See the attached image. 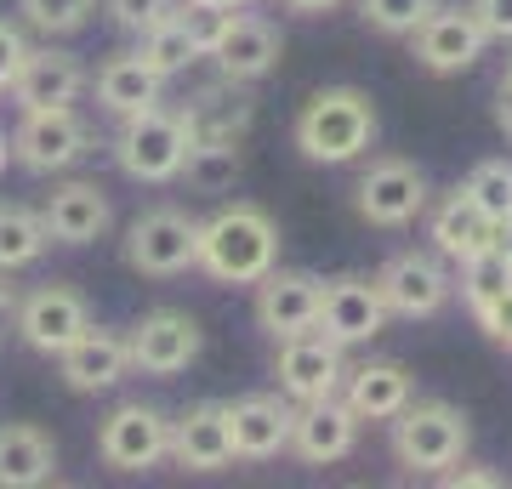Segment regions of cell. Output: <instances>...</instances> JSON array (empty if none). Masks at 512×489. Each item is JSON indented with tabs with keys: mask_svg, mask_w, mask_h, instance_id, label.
<instances>
[{
	"mask_svg": "<svg viewBox=\"0 0 512 489\" xmlns=\"http://www.w3.org/2000/svg\"><path fill=\"white\" fill-rule=\"evenodd\" d=\"M274 262H279V228L262 205L234 200V205H222L211 222H200L194 268H205L222 285H256Z\"/></svg>",
	"mask_w": 512,
	"mask_h": 489,
	"instance_id": "cell-1",
	"label": "cell"
},
{
	"mask_svg": "<svg viewBox=\"0 0 512 489\" xmlns=\"http://www.w3.org/2000/svg\"><path fill=\"white\" fill-rule=\"evenodd\" d=\"M376 143V103L359 86L313 91L296 114V148L313 165H348Z\"/></svg>",
	"mask_w": 512,
	"mask_h": 489,
	"instance_id": "cell-2",
	"label": "cell"
},
{
	"mask_svg": "<svg viewBox=\"0 0 512 489\" xmlns=\"http://www.w3.org/2000/svg\"><path fill=\"white\" fill-rule=\"evenodd\" d=\"M473 444L467 410H456L450 399H410L393 416V455L410 472H444L456 467Z\"/></svg>",
	"mask_w": 512,
	"mask_h": 489,
	"instance_id": "cell-3",
	"label": "cell"
},
{
	"mask_svg": "<svg viewBox=\"0 0 512 489\" xmlns=\"http://www.w3.org/2000/svg\"><path fill=\"white\" fill-rule=\"evenodd\" d=\"M188 120L177 109H143L120 120V137H114V165L126 171L131 182H171L188 160Z\"/></svg>",
	"mask_w": 512,
	"mask_h": 489,
	"instance_id": "cell-4",
	"label": "cell"
},
{
	"mask_svg": "<svg viewBox=\"0 0 512 489\" xmlns=\"http://www.w3.org/2000/svg\"><path fill=\"white\" fill-rule=\"evenodd\" d=\"M200 251V222L177 211V205H154L126 228V268L148 273V279H171V273L194 268Z\"/></svg>",
	"mask_w": 512,
	"mask_h": 489,
	"instance_id": "cell-5",
	"label": "cell"
},
{
	"mask_svg": "<svg viewBox=\"0 0 512 489\" xmlns=\"http://www.w3.org/2000/svg\"><path fill=\"white\" fill-rule=\"evenodd\" d=\"M353 211L370 228H410L427 211V177H421V165L404 160V154L370 160L359 171V188H353Z\"/></svg>",
	"mask_w": 512,
	"mask_h": 489,
	"instance_id": "cell-6",
	"label": "cell"
},
{
	"mask_svg": "<svg viewBox=\"0 0 512 489\" xmlns=\"http://www.w3.org/2000/svg\"><path fill=\"white\" fill-rule=\"evenodd\" d=\"M370 285H376V296H382L387 319H433V313H444L456 279L444 273L439 251H399V256H387L382 268H376Z\"/></svg>",
	"mask_w": 512,
	"mask_h": 489,
	"instance_id": "cell-7",
	"label": "cell"
},
{
	"mask_svg": "<svg viewBox=\"0 0 512 489\" xmlns=\"http://www.w3.org/2000/svg\"><path fill=\"white\" fill-rule=\"evenodd\" d=\"M12 160L35 177H52V171H69L86 148H92V126L74 109H23L18 131H12Z\"/></svg>",
	"mask_w": 512,
	"mask_h": 489,
	"instance_id": "cell-8",
	"label": "cell"
},
{
	"mask_svg": "<svg viewBox=\"0 0 512 489\" xmlns=\"http://www.w3.org/2000/svg\"><path fill=\"white\" fill-rule=\"evenodd\" d=\"M200 347H205V330H200V319L183 313V308L143 313L126 336L131 370H143V376H183L188 364L200 359Z\"/></svg>",
	"mask_w": 512,
	"mask_h": 489,
	"instance_id": "cell-9",
	"label": "cell"
},
{
	"mask_svg": "<svg viewBox=\"0 0 512 489\" xmlns=\"http://www.w3.org/2000/svg\"><path fill=\"white\" fill-rule=\"evenodd\" d=\"M274 376H279V393L291 404H308V399H325L342 387L348 376V359H342V342H330L325 330H296V336H279V353H274Z\"/></svg>",
	"mask_w": 512,
	"mask_h": 489,
	"instance_id": "cell-10",
	"label": "cell"
},
{
	"mask_svg": "<svg viewBox=\"0 0 512 489\" xmlns=\"http://www.w3.org/2000/svg\"><path fill=\"white\" fill-rule=\"evenodd\" d=\"M165 444H171V421H165L154 404H120V410H109L103 427H97V455H103V467H114V472L160 467Z\"/></svg>",
	"mask_w": 512,
	"mask_h": 489,
	"instance_id": "cell-11",
	"label": "cell"
},
{
	"mask_svg": "<svg viewBox=\"0 0 512 489\" xmlns=\"http://www.w3.org/2000/svg\"><path fill=\"white\" fill-rule=\"evenodd\" d=\"M410 46H416V63L433 74H461L473 69L478 57H484V46H490V35L478 29L473 6H433L427 18L410 29Z\"/></svg>",
	"mask_w": 512,
	"mask_h": 489,
	"instance_id": "cell-12",
	"label": "cell"
},
{
	"mask_svg": "<svg viewBox=\"0 0 512 489\" xmlns=\"http://www.w3.org/2000/svg\"><path fill=\"white\" fill-rule=\"evenodd\" d=\"M92 325V308H86V296L74 285H35L29 296L18 302V336L29 353H46V359H57L63 347L80 336V330Z\"/></svg>",
	"mask_w": 512,
	"mask_h": 489,
	"instance_id": "cell-13",
	"label": "cell"
},
{
	"mask_svg": "<svg viewBox=\"0 0 512 489\" xmlns=\"http://www.w3.org/2000/svg\"><path fill=\"white\" fill-rule=\"evenodd\" d=\"M359 427H365V421L348 410V399H342V393H325V399L296 404L291 444H285V450H291L296 461H308V467H330V461L353 455V444H359Z\"/></svg>",
	"mask_w": 512,
	"mask_h": 489,
	"instance_id": "cell-14",
	"label": "cell"
},
{
	"mask_svg": "<svg viewBox=\"0 0 512 489\" xmlns=\"http://www.w3.org/2000/svg\"><path fill=\"white\" fill-rule=\"evenodd\" d=\"M279 52H285V40H279V29L262 12H228V23H222V35L211 40V63H217L222 80H239V86H251V80H262V74H274Z\"/></svg>",
	"mask_w": 512,
	"mask_h": 489,
	"instance_id": "cell-15",
	"label": "cell"
},
{
	"mask_svg": "<svg viewBox=\"0 0 512 489\" xmlns=\"http://www.w3.org/2000/svg\"><path fill=\"white\" fill-rule=\"evenodd\" d=\"M319 330L342 347L376 342L387 330V308H382V296H376V285H370L365 273L325 279V290H319Z\"/></svg>",
	"mask_w": 512,
	"mask_h": 489,
	"instance_id": "cell-16",
	"label": "cell"
},
{
	"mask_svg": "<svg viewBox=\"0 0 512 489\" xmlns=\"http://www.w3.org/2000/svg\"><path fill=\"white\" fill-rule=\"evenodd\" d=\"M6 91L18 97V109H74V97L86 91V69L74 52L46 40V46H29L18 57V74Z\"/></svg>",
	"mask_w": 512,
	"mask_h": 489,
	"instance_id": "cell-17",
	"label": "cell"
},
{
	"mask_svg": "<svg viewBox=\"0 0 512 489\" xmlns=\"http://www.w3.org/2000/svg\"><path fill=\"white\" fill-rule=\"evenodd\" d=\"M228 410V438H234V461H274L291 444V416L296 404L285 393H245V399L222 404Z\"/></svg>",
	"mask_w": 512,
	"mask_h": 489,
	"instance_id": "cell-18",
	"label": "cell"
},
{
	"mask_svg": "<svg viewBox=\"0 0 512 489\" xmlns=\"http://www.w3.org/2000/svg\"><path fill=\"white\" fill-rule=\"evenodd\" d=\"M319 290L325 279H313L302 268H268L256 279V325L268 336H296V330L319 325Z\"/></svg>",
	"mask_w": 512,
	"mask_h": 489,
	"instance_id": "cell-19",
	"label": "cell"
},
{
	"mask_svg": "<svg viewBox=\"0 0 512 489\" xmlns=\"http://www.w3.org/2000/svg\"><path fill=\"white\" fill-rule=\"evenodd\" d=\"M109 194L86 177H69L57 182L46 205H40V222H46V239L52 245H92V239L109 234Z\"/></svg>",
	"mask_w": 512,
	"mask_h": 489,
	"instance_id": "cell-20",
	"label": "cell"
},
{
	"mask_svg": "<svg viewBox=\"0 0 512 489\" xmlns=\"http://www.w3.org/2000/svg\"><path fill=\"white\" fill-rule=\"evenodd\" d=\"M165 455L188 472H222L234 467V438H228V410L217 399L205 404H188L183 416L171 421V444Z\"/></svg>",
	"mask_w": 512,
	"mask_h": 489,
	"instance_id": "cell-21",
	"label": "cell"
},
{
	"mask_svg": "<svg viewBox=\"0 0 512 489\" xmlns=\"http://www.w3.org/2000/svg\"><path fill=\"white\" fill-rule=\"evenodd\" d=\"M57 370L69 381V393H109L114 381L131 370L126 336L109 330V325H86L63 353H57Z\"/></svg>",
	"mask_w": 512,
	"mask_h": 489,
	"instance_id": "cell-22",
	"label": "cell"
},
{
	"mask_svg": "<svg viewBox=\"0 0 512 489\" xmlns=\"http://www.w3.org/2000/svg\"><path fill=\"white\" fill-rule=\"evenodd\" d=\"M188 120V137L194 143H245V131H251V97L239 91V80H211L188 97L183 109Z\"/></svg>",
	"mask_w": 512,
	"mask_h": 489,
	"instance_id": "cell-23",
	"label": "cell"
},
{
	"mask_svg": "<svg viewBox=\"0 0 512 489\" xmlns=\"http://www.w3.org/2000/svg\"><path fill=\"white\" fill-rule=\"evenodd\" d=\"M336 393L348 399V410L359 421H393L404 404L416 399V381H410V370H404V364L370 359V364H359V370H348Z\"/></svg>",
	"mask_w": 512,
	"mask_h": 489,
	"instance_id": "cell-24",
	"label": "cell"
},
{
	"mask_svg": "<svg viewBox=\"0 0 512 489\" xmlns=\"http://www.w3.org/2000/svg\"><path fill=\"white\" fill-rule=\"evenodd\" d=\"M92 91H97V103H103L114 120H126V114H143V109H154V103H160L165 80L148 69L137 52H114V57H103V69H97Z\"/></svg>",
	"mask_w": 512,
	"mask_h": 489,
	"instance_id": "cell-25",
	"label": "cell"
},
{
	"mask_svg": "<svg viewBox=\"0 0 512 489\" xmlns=\"http://www.w3.org/2000/svg\"><path fill=\"white\" fill-rule=\"evenodd\" d=\"M52 472H57V444L35 421H6L0 427V489L52 484Z\"/></svg>",
	"mask_w": 512,
	"mask_h": 489,
	"instance_id": "cell-26",
	"label": "cell"
},
{
	"mask_svg": "<svg viewBox=\"0 0 512 489\" xmlns=\"http://www.w3.org/2000/svg\"><path fill=\"white\" fill-rule=\"evenodd\" d=\"M495 234V222H484L473 211V200L467 194H444L439 205H433V217H427V239H433V251L444 256V262H467L473 251H484Z\"/></svg>",
	"mask_w": 512,
	"mask_h": 489,
	"instance_id": "cell-27",
	"label": "cell"
},
{
	"mask_svg": "<svg viewBox=\"0 0 512 489\" xmlns=\"http://www.w3.org/2000/svg\"><path fill=\"white\" fill-rule=\"evenodd\" d=\"M143 46H137V57H143L148 69L160 74V80H171V74H183L194 57H200V40L188 35V23L183 12H171V18H160L154 29H143Z\"/></svg>",
	"mask_w": 512,
	"mask_h": 489,
	"instance_id": "cell-28",
	"label": "cell"
},
{
	"mask_svg": "<svg viewBox=\"0 0 512 489\" xmlns=\"http://www.w3.org/2000/svg\"><path fill=\"white\" fill-rule=\"evenodd\" d=\"M46 222L29 205H0V273H18L46 256Z\"/></svg>",
	"mask_w": 512,
	"mask_h": 489,
	"instance_id": "cell-29",
	"label": "cell"
},
{
	"mask_svg": "<svg viewBox=\"0 0 512 489\" xmlns=\"http://www.w3.org/2000/svg\"><path fill=\"white\" fill-rule=\"evenodd\" d=\"M239 148L245 143H188V160L177 177H188V188H200V194H228L239 182V165H245Z\"/></svg>",
	"mask_w": 512,
	"mask_h": 489,
	"instance_id": "cell-30",
	"label": "cell"
},
{
	"mask_svg": "<svg viewBox=\"0 0 512 489\" xmlns=\"http://www.w3.org/2000/svg\"><path fill=\"white\" fill-rule=\"evenodd\" d=\"M461 194L473 200V211L484 222H501L512 211V160H478L461 182Z\"/></svg>",
	"mask_w": 512,
	"mask_h": 489,
	"instance_id": "cell-31",
	"label": "cell"
},
{
	"mask_svg": "<svg viewBox=\"0 0 512 489\" xmlns=\"http://www.w3.org/2000/svg\"><path fill=\"white\" fill-rule=\"evenodd\" d=\"M507 285H512V262L495 251V245H484V251H473L467 262H461V302H467V313H478L484 302H495Z\"/></svg>",
	"mask_w": 512,
	"mask_h": 489,
	"instance_id": "cell-32",
	"label": "cell"
},
{
	"mask_svg": "<svg viewBox=\"0 0 512 489\" xmlns=\"http://www.w3.org/2000/svg\"><path fill=\"white\" fill-rule=\"evenodd\" d=\"M23 23L46 40H63V35H80L86 23H92L97 0H18Z\"/></svg>",
	"mask_w": 512,
	"mask_h": 489,
	"instance_id": "cell-33",
	"label": "cell"
},
{
	"mask_svg": "<svg viewBox=\"0 0 512 489\" xmlns=\"http://www.w3.org/2000/svg\"><path fill=\"white\" fill-rule=\"evenodd\" d=\"M433 6H439V0H359V18H365L376 35L399 40V35H410V29H416Z\"/></svg>",
	"mask_w": 512,
	"mask_h": 489,
	"instance_id": "cell-34",
	"label": "cell"
},
{
	"mask_svg": "<svg viewBox=\"0 0 512 489\" xmlns=\"http://www.w3.org/2000/svg\"><path fill=\"white\" fill-rule=\"evenodd\" d=\"M171 12H177V0H109L114 29H126V35H143L160 18H171Z\"/></svg>",
	"mask_w": 512,
	"mask_h": 489,
	"instance_id": "cell-35",
	"label": "cell"
},
{
	"mask_svg": "<svg viewBox=\"0 0 512 489\" xmlns=\"http://www.w3.org/2000/svg\"><path fill=\"white\" fill-rule=\"evenodd\" d=\"M473 319H478V330H484V336H490L495 347H512V285L501 290L495 302H484V308H478Z\"/></svg>",
	"mask_w": 512,
	"mask_h": 489,
	"instance_id": "cell-36",
	"label": "cell"
},
{
	"mask_svg": "<svg viewBox=\"0 0 512 489\" xmlns=\"http://www.w3.org/2000/svg\"><path fill=\"white\" fill-rule=\"evenodd\" d=\"M467 6L490 40H512V0H467Z\"/></svg>",
	"mask_w": 512,
	"mask_h": 489,
	"instance_id": "cell-37",
	"label": "cell"
},
{
	"mask_svg": "<svg viewBox=\"0 0 512 489\" xmlns=\"http://www.w3.org/2000/svg\"><path fill=\"white\" fill-rule=\"evenodd\" d=\"M23 52H29V46H23V29L0 18V91L12 86V74H18V57Z\"/></svg>",
	"mask_w": 512,
	"mask_h": 489,
	"instance_id": "cell-38",
	"label": "cell"
},
{
	"mask_svg": "<svg viewBox=\"0 0 512 489\" xmlns=\"http://www.w3.org/2000/svg\"><path fill=\"white\" fill-rule=\"evenodd\" d=\"M439 478H444L450 489H495V484H501V472H490V467H461V461H456V467H444Z\"/></svg>",
	"mask_w": 512,
	"mask_h": 489,
	"instance_id": "cell-39",
	"label": "cell"
},
{
	"mask_svg": "<svg viewBox=\"0 0 512 489\" xmlns=\"http://www.w3.org/2000/svg\"><path fill=\"white\" fill-rule=\"evenodd\" d=\"M18 302H23V290L12 285L6 273H0V330H12V325H18Z\"/></svg>",
	"mask_w": 512,
	"mask_h": 489,
	"instance_id": "cell-40",
	"label": "cell"
},
{
	"mask_svg": "<svg viewBox=\"0 0 512 489\" xmlns=\"http://www.w3.org/2000/svg\"><path fill=\"white\" fill-rule=\"evenodd\" d=\"M495 126H501V137L512 143V86H501V97H495Z\"/></svg>",
	"mask_w": 512,
	"mask_h": 489,
	"instance_id": "cell-41",
	"label": "cell"
},
{
	"mask_svg": "<svg viewBox=\"0 0 512 489\" xmlns=\"http://www.w3.org/2000/svg\"><path fill=\"white\" fill-rule=\"evenodd\" d=\"M291 12H302V18H325V12H336L342 0H285Z\"/></svg>",
	"mask_w": 512,
	"mask_h": 489,
	"instance_id": "cell-42",
	"label": "cell"
},
{
	"mask_svg": "<svg viewBox=\"0 0 512 489\" xmlns=\"http://www.w3.org/2000/svg\"><path fill=\"white\" fill-rule=\"evenodd\" d=\"M490 245H495V251H501V256H507V262H512V211H507V217H501V222H495Z\"/></svg>",
	"mask_w": 512,
	"mask_h": 489,
	"instance_id": "cell-43",
	"label": "cell"
},
{
	"mask_svg": "<svg viewBox=\"0 0 512 489\" xmlns=\"http://www.w3.org/2000/svg\"><path fill=\"white\" fill-rule=\"evenodd\" d=\"M200 6H251V0H200Z\"/></svg>",
	"mask_w": 512,
	"mask_h": 489,
	"instance_id": "cell-44",
	"label": "cell"
},
{
	"mask_svg": "<svg viewBox=\"0 0 512 489\" xmlns=\"http://www.w3.org/2000/svg\"><path fill=\"white\" fill-rule=\"evenodd\" d=\"M6 160H12V148H6V137H0V171H6Z\"/></svg>",
	"mask_w": 512,
	"mask_h": 489,
	"instance_id": "cell-45",
	"label": "cell"
},
{
	"mask_svg": "<svg viewBox=\"0 0 512 489\" xmlns=\"http://www.w3.org/2000/svg\"><path fill=\"white\" fill-rule=\"evenodd\" d=\"M501 86H512V52H507V74H501Z\"/></svg>",
	"mask_w": 512,
	"mask_h": 489,
	"instance_id": "cell-46",
	"label": "cell"
}]
</instances>
